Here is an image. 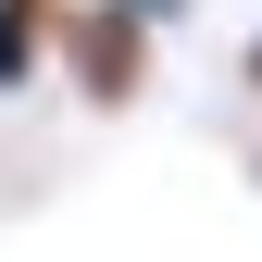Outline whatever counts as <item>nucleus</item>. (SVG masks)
<instances>
[{
  "mask_svg": "<svg viewBox=\"0 0 262 262\" xmlns=\"http://www.w3.org/2000/svg\"><path fill=\"white\" fill-rule=\"evenodd\" d=\"M150 50H162V25H150V0H75L62 13V88H75L88 113H125L150 88Z\"/></svg>",
  "mask_w": 262,
  "mask_h": 262,
  "instance_id": "nucleus-1",
  "label": "nucleus"
},
{
  "mask_svg": "<svg viewBox=\"0 0 262 262\" xmlns=\"http://www.w3.org/2000/svg\"><path fill=\"white\" fill-rule=\"evenodd\" d=\"M62 13L75 0H0V88H38V62H62Z\"/></svg>",
  "mask_w": 262,
  "mask_h": 262,
  "instance_id": "nucleus-2",
  "label": "nucleus"
},
{
  "mask_svg": "<svg viewBox=\"0 0 262 262\" xmlns=\"http://www.w3.org/2000/svg\"><path fill=\"white\" fill-rule=\"evenodd\" d=\"M237 88H250V100H262V25H250V50H237Z\"/></svg>",
  "mask_w": 262,
  "mask_h": 262,
  "instance_id": "nucleus-3",
  "label": "nucleus"
},
{
  "mask_svg": "<svg viewBox=\"0 0 262 262\" xmlns=\"http://www.w3.org/2000/svg\"><path fill=\"white\" fill-rule=\"evenodd\" d=\"M175 13H187V0H150V25H175Z\"/></svg>",
  "mask_w": 262,
  "mask_h": 262,
  "instance_id": "nucleus-4",
  "label": "nucleus"
}]
</instances>
